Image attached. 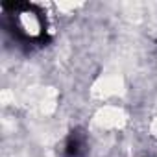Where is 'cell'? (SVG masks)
<instances>
[{
  "mask_svg": "<svg viewBox=\"0 0 157 157\" xmlns=\"http://www.w3.org/2000/svg\"><path fill=\"white\" fill-rule=\"evenodd\" d=\"M11 32L26 43H43L48 37V19L44 10L33 2H6L2 4Z\"/></svg>",
  "mask_w": 157,
  "mask_h": 157,
  "instance_id": "1",
  "label": "cell"
},
{
  "mask_svg": "<svg viewBox=\"0 0 157 157\" xmlns=\"http://www.w3.org/2000/svg\"><path fill=\"white\" fill-rule=\"evenodd\" d=\"M85 146H87L85 139L80 137L78 133H74V135H70V139L67 140V153H68L70 157H80V155L83 153Z\"/></svg>",
  "mask_w": 157,
  "mask_h": 157,
  "instance_id": "2",
  "label": "cell"
}]
</instances>
